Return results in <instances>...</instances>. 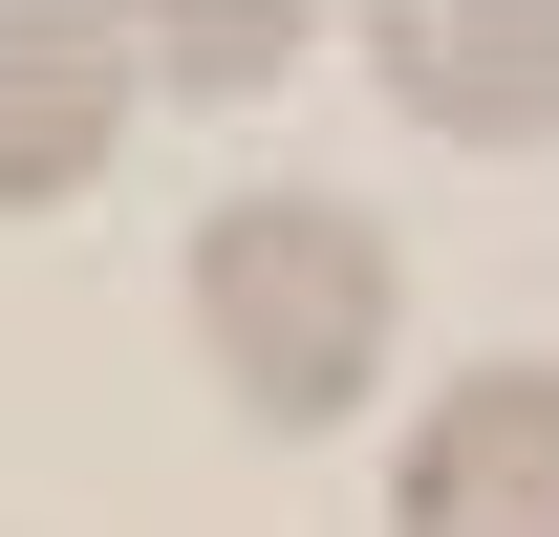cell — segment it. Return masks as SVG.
Masks as SVG:
<instances>
[{
	"instance_id": "obj_4",
	"label": "cell",
	"mask_w": 559,
	"mask_h": 537,
	"mask_svg": "<svg viewBox=\"0 0 559 537\" xmlns=\"http://www.w3.org/2000/svg\"><path fill=\"white\" fill-rule=\"evenodd\" d=\"M366 86L452 151H559V0H366Z\"/></svg>"
},
{
	"instance_id": "obj_3",
	"label": "cell",
	"mask_w": 559,
	"mask_h": 537,
	"mask_svg": "<svg viewBox=\"0 0 559 537\" xmlns=\"http://www.w3.org/2000/svg\"><path fill=\"white\" fill-rule=\"evenodd\" d=\"M130 108H151L130 0H0V215H66L130 151Z\"/></svg>"
},
{
	"instance_id": "obj_2",
	"label": "cell",
	"mask_w": 559,
	"mask_h": 537,
	"mask_svg": "<svg viewBox=\"0 0 559 537\" xmlns=\"http://www.w3.org/2000/svg\"><path fill=\"white\" fill-rule=\"evenodd\" d=\"M388 537H559V366H452L388 430Z\"/></svg>"
},
{
	"instance_id": "obj_1",
	"label": "cell",
	"mask_w": 559,
	"mask_h": 537,
	"mask_svg": "<svg viewBox=\"0 0 559 537\" xmlns=\"http://www.w3.org/2000/svg\"><path fill=\"white\" fill-rule=\"evenodd\" d=\"M173 323H194V366H215V408H237V430H345V408L388 387V344H409V259H388V215L259 172V194L194 215Z\"/></svg>"
},
{
	"instance_id": "obj_5",
	"label": "cell",
	"mask_w": 559,
	"mask_h": 537,
	"mask_svg": "<svg viewBox=\"0 0 559 537\" xmlns=\"http://www.w3.org/2000/svg\"><path fill=\"white\" fill-rule=\"evenodd\" d=\"M130 65L151 108H280L323 65V0H130Z\"/></svg>"
}]
</instances>
